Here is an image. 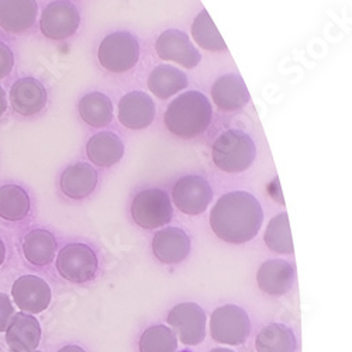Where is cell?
<instances>
[{
	"mask_svg": "<svg viewBox=\"0 0 352 352\" xmlns=\"http://www.w3.org/2000/svg\"><path fill=\"white\" fill-rule=\"evenodd\" d=\"M131 216L135 224L145 230H155L166 226L173 216L168 193L161 189L140 192L131 203Z\"/></svg>",
	"mask_w": 352,
	"mask_h": 352,
	"instance_id": "obj_6",
	"label": "cell"
},
{
	"mask_svg": "<svg viewBox=\"0 0 352 352\" xmlns=\"http://www.w3.org/2000/svg\"><path fill=\"white\" fill-rule=\"evenodd\" d=\"M86 155L92 164L109 168L122 161L124 155V145L114 133L102 131L87 141Z\"/></svg>",
	"mask_w": 352,
	"mask_h": 352,
	"instance_id": "obj_21",
	"label": "cell"
},
{
	"mask_svg": "<svg viewBox=\"0 0 352 352\" xmlns=\"http://www.w3.org/2000/svg\"><path fill=\"white\" fill-rule=\"evenodd\" d=\"M175 206L188 216H199L208 210L213 199L210 184L199 175H186L172 190Z\"/></svg>",
	"mask_w": 352,
	"mask_h": 352,
	"instance_id": "obj_9",
	"label": "cell"
},
{
	"mask_svg": "<svg viewBox=\"0 0 352 352\" xmlns=\"http://www.w3.org/2000/svg\"><path fill=\"white\" fill-rule=\"evenodd\" d=\"M155 119L154 100L144 92H130L119 103V120L130 130H144Z\"/></svg>",
	"mask_w": 352,
	"mask_h": 352,
	"instance_id": "obj_15",
	"label": "cell"
},
{
	"mask_svg": "<svg viewBox=\"0 0 352 352\" xmlns=\"http://www.w3.org/2000/svg\"><path fill=\"white\" fill-rule=\"evenodd\" d=\"M188 86L186 75L170 65H160L148 76L150 91L160 99H168Z\"/></svg>",
	"mask_w": 352,
	"mask_h": 352,
	"instance_id": "obj_24",
	"label": "cell"
},
{
	"mask_svg": "<svg viewBox=\"0 0 352 352\" xmlns=\"http://www.w3.org/2000/svg\"><path fill=\"white\" fill-rule=\"evenodd\" d=\"M80 24L78 8L69 0H54L43 12L40 19V30L44 37L63 41L74 36Z\"/></svg>",
	"mask_w": 352,
	"mask_h": 352,
	"instance_id": "obj_8",
	"label": "cell"
},
{
	"mask_svg": "<svg viewBox=\"0 0 352 352\" xmlns=\"http://www.w3.org/2000/svg\"><path fill=\"white\" fill-rule=\"evenodd\" d=\"M14 67V55L9 45L0 41V79L9 76Z\"/></svg>",
	"mask_w": 352,
	"mask_h": 352,
	"instance_id": "obj_30",
	"label": "cell"
},
{
	"mask_svg": "<svg viewBox=\"0 0 352 352\" xmlns=\"http://www.w3.org/2000/svg\"><path fill=\"white\" fill-rule=\"evenodd\" d=\"M190 239L178 227H168L157 231L153 239V252L162 263L175 265L185 261L190 252Z\"/></svg>",
	"mask_w": 352,
	"mask_h": 352,
	"instance_id": "obj_14",
	"label": "cell"
},
{
	"mask_svg": "<svg viewBox=\"0 0 352 352\" xmlns=\"http://www.w3.org/2000/svg\"><path fill=\"white\" fill-rule=\"evenodd\" d=\"M30 352H41V351H36V349H34V351H30Z\"/></svg>",
	"mask_w": 352,
	"mask_h": 352,
	"instance_id": "obj_36",
	"label": "cell"
},
{
	"mask_svg": "<svg viewBox=\"0 0 352 352\" xmlns=\"http://www.w3.org/2000/svg\"><path fill=\"white\" fill-rule=\"evenodd\" d=\"M161 60L179 64L186 69H193L200 64L201 55L192 44L186 33L181 30L164 32L155 44Z\"/></svg>",
	"mask_w": 352,
	"mask_h": 352,
	"instance_id": "obj_12",
	"label": "cell"
},
{
	"mask_svg": "<svg viewBox=\"0 0 352 352\" xmlns=\"http://www.w3.org/2000/svg\"><path fill=\"white\" fill-rule=\"evenodd\" d=\"M51 287L40 276L23 275L13 283L12 298L16 306L27 314H40L51 303Z\"/></svg>",
	"mask_w": 352,
	"mask_h": 352,
	"instance_id": "obj_11",
	"label": "cell"
},
{
	"mask_svg": "<svg viewBox=\"0 0 352 352\" xmlns=\"http://www.w3.org/2000/svg\"><path fill=\"white\" fill-rule=\"evenodd\" d=\"M263 212L259 201L248 192L236 190L221 196L210 213L216 236L230 244H245L261 230Z\"/></svg>",
	"mask_w": 352,
	"mask_h": 352,
	"instance_id": "obj_1",
	"label": "cell"
},
{
	"mask_svg": "<svg viewBox=\"0 0 352 352\" xmlns=\"http://www.w3.org/2000/svg\"><path fill=\"white\" fill-rule=\"evenodd\" d=\"M168 324L185 345H199L206 337V313L192 302L176 305L168 314Z\"/></svg>",
	"mask_w": 352,
	"mask_h": 352,
	"instance_id": "obj_10",
	"label": "cell"
},
{
	"mask_svg": "<svg viewBox=\"0 0 352 352\" xmlns=\"http://www.w3.org/2000/svg\"><path fill=\"white\" fill-rule=\"evenodd\" d=\"M37 14L36 0H0V28L9 34H23L30 30Z\"/></svg>",
	"mask_w": 352,
	"mask_h": 352,
	"instance_id": "obj_16",
	"label": "cell"
},
{
	"mask_svg": "<svg viewBox=\"0 0 352 352\" xmlns=\"http://www.w3.org/2000/svg\"><path fill=\"white\" fill-rule=\"evenodd\" d=\"M178 340L166 326H153L140 338V352H176Z\"/></svg>",
	"mask_w": 352,
	"mask_h": 352,
	"instance_id": "obj_29",
	"label": "cell"
},
{
	"mask_svg": "<svg viewBox=\"0 0 352 352\" xmlns=\"http://www.w3.org/2000/svg\"><path fill=\"white\" fill-rule=\"evenodd\" d=\"M212 96L214 104L224 111L241 109L250 102V92L244 79L234 72L220 76L213 83Z\"/></svg>",
	"mask_w": 352,
	"mask_h": 352,
	"instance_id": "obj_19",
	"label": "cell"
},
{
	"mask_svg": "<svg viewBox=\"0 0 352 352\" xmlns=\"http://www.w3.org/2000/svg\"><path fill=\"white\" fill-rule=\"evenodd\" d=\"M80 119L94 129L107 126L113 119L111 100L100 92H92L85 95L78 104Z\"/></svg>",
	"mask_w": 352,
	"mask_h": 352,
	"instance_id": "obj_25",
	"label": "cell"
},
{
	"mask_svg": "<svg viewBox=\"0 0 352 352\" xmlns=\"http://www.w3.org/2000/svg\"><path fill=\"white\" fill-rule=\"evenodd\" d=\"M250 333L251 321L244 309L226 305L212 313L210 334L216 342L237 346L247 341Z\"/></svg>",
	"mask_w": 352,
	"mask_h": 352,
	"instance_id": "obj_5",
	"label": "cell"
},
{
	"mask_svg": "<svg viewBox=\"0 0 352 352\" xmlns=\"http://www.w3.org/2000/svg\"><path fill=\"white\" fill-rule=\"evenodd\" d=\"M100 65L114 74H124L133 69L140 60V45L137 38L126 32L113 33L100 43Z\"/></svg>",
	"mask_w": 352,
	"mask_h": 352,
	"instance_id": "obj_4",
	"label": "cell"
},
{
	"mask_svg": "<svg viewBox=\"0 0 352 352\" xmlns=\"http://www.w3.org/2000/svg\"><path fill=\"white\" fill-rule=\"evenodd\" d=\"M48 100L45 87L34 78H21L10 89V106L14 113L23 117H32L44 110Z\"/></svg>",
	"mask_w": 352,
	"mask_h": 352,
	"instance_id": "obj_13",
	"label": "cell"
},
{
	"mask_svg": "<svg viewBox=\"0 0 352 352\" xmlns=\"http://www.w3.org/2000/svg\"><path fill=\"white\" fill-rule=\"evenodd\" d=\"M99 261L95 251L86 244H68L56 258V271L61 278L72 283H85L94 279Z\"/></svg>",
	"mask_w": 352,
	"mask_h": 352,
	"instance_id": "obj_7",
	"label": "cell"
},
{
	"mask_svg": "<svg viewBox=\"0 0 352 352\" xmlns=\"http://www.w3.org/2000/svg\"><path fill=\"white\" fill-rule=\"evenodd\" d=\"M8 110V96L3 91V87L0 86V117H2Z\"/></svg>",
	"mask_w": 352,
	"mask_h": 352,
	"instance_id": "obj_32",
	"label": "cell"
},
{
	"mask_svg": "<svg viewBox=\"0 0 352 352\" xmlns=\"http://www.w3.org/2000/svg\"><path fill=\"white\" fill-rule=\"evenodd\" d=\"M32 201L28 193L19 185L6 184L0 186V219L16 223L30 213Z\"/></svg>",
	"mask_w": 352,
	"mask_h": 352,
	"instance_id": "obj_23",
	"label": "cell"
},
{
	"mask_svg": "<svg viewBox=\"0 0 352 352\" xmlns=\"http://www.w3.org/2000/svg\"><path fill=\"white\" fill-rule=\"evenodd\" d=\"M192 36L197 45L203 50L213 52H223L227 50V45L208 10H201L193 20Z\"/></svg>",
	"mask_w": 352,
	"mask_h": 352,
	"instance_id": "obj_27",
	"label": "cell"
},
{
	"mask_svg": "<svg viewBox=\"0 0 352 352\" xmlns=\"http://www.w3.org/2000/svg\"><path fill=\"white\" fill-rule=\"evenodd\" d=\"M258 287L270 296H282L295 282V268L287 261L271 259L263 262L256 274Z\"/></svg>",
	"mask_w": 352,
	"mask_h": 352,
	"instance_id": "obj_18",
	"label": "cell"
},
{
	"mask_svg": "<svg viewBox=\"0 0 352 352\" xmlns=\"http://www.w3.org/2000/svg\"><path fill=\"white\" fill-rule=\"evenodd\" d=\"M212 104L197 91L179 95L166 109L164 123L173 135L190 140L206 131L212 123Z\"/></svg>",
	"mask_w": 352,
	"mask_h": 352,
	"instance_id": "obj_2",
	"label": "cell"
},
{
	"mask_svg": "<svg viewBox=\"0 0 352 352\" xmlns=\"http://www.w3.org/2000/svg\"><path fill=\"white\" fill-rule=\"evenodd\" d=\"M263 240L267 247L276 254L289 255L295 252L287 213H280L270 221Z\"/></svg>",
	"mask_w": 352,
	"mask_h": 352,
	"instance_id": "obj_28",
	"label": "cell"
},
{
	"mask_svg": "<svg viewBox=\"0 0 352 352\" xmlns=\"http://www.w3.org/2000/svg\"><path fill=\"white\" fill-rule=\"evenodd\" d=\"M14 314V306L10 300V296L6 293H0V333H5L9 322Z\"/></svg>",
	"mask_w": 352,
	"mask_h": 352,
	"instance_id": "obj_31",
	"label": "cell"
},
{
	"mask_svg": "<svg viewBox=\"0 0 352 352\" xmlns=\"http://www.w3.org/2000/svg\"><path fill=\"white\" fill-rule=\"evenodd\" d=\"M98 185L96 170L85 162H78L68 166L60 179V188L69 199L80 200L94 193Z\"/></svg>",
	"mask_w": 352,
	"mask_h": 352,
	"instance_id": "obj_20",
	"label": "cell"
},
{
	"mask_svg": "<svg viewBox=\"0 0 352 352\" xmlns=\"http://www.w3.org/2000/svg\"><path fill=\"white\" fill-rule=\"evenodd\" d=\"M210 352H234V351L227 349V348H214V349H212Z\"/></svg>",
	"mask_w": 352,
	"mask_h": 352,
	"instance_id": "obj_35",
	"label": "cell"
},
{
	"mask_svg": "<svg viewBox=\"0 0 352 352\" xmlns=\"http://www.w3.org/2000/svg\"><path fill=\"white\" fill-rule=\"evenodd\" d=\"M212 157L214 165L227 173L247 170L256 157L252 138L241 130H228L219 135L213 144Z\"/></svg>",
	"mask_w": 352,
	"mask_h": 352,
	"instance_id": "obj_3",
	"label": "cell"
},
{
	"mask_svg": "<svg viewBox=\"0 0 352 352\" xmlns=\"http://www.w3.org/2000/svg\"><path fill=\"white\" fill-rule=\"evenodd\" d=\"M54 234L44 228H34L23 240V255L34 267H47L54 261L56 251Z\"/></svg>",
	"mask_w": 352,
	"mask_h": 352,
	"instance_id": "obj_22",
	"label": "cell"
},
{
	"mask_svg": "<svg viewBox=\"0 0 352 352\" xmlns=\"http://www.w3.org/2000/svg\"><path fill=\"white\" fill-rule=\"evenodd\" d=\"M5 259H6V247H5V243L0 240V267L3 265Z\"/></svg>",
	"mask_w": 352,
	"mask_h": 352,
	"instance_id": "obj_34",
	"label": "cell"
},
{
	"mask_svg": "<svg viewBox=\"0 0 352 352\" xmlns=\"http://www.w3.org/2000/svg\"><path fill=\"white\" fill-rule=\"evenodd\" d=\"M58 352H85V349L78 346V345H67V346L61 348Z\"/></svg>",
	"mask_w": 352,
	"mask_h": 352,
	"instance_id": "obj_33",
	"label": "cell"
},
{
	"mask_svg": "<svg viewBox=\"0 0 352 352\" xmlns=\"http://www.w3.org/2000/svg\"><path fill=\"white\" fill-rule=\"evenodd\" d=\"M6 342L13 352L34 351L41 341V326L33 314H13L6 329Z\"/></svg>",
	"mask_w": 352,
	"mask_h": 352,
	"instance_id": "obj_17",
	"label": "cell"
},
{
	"mask_svg": "<svg viewBox=\"0 0 352 352\" xmlns=\"http://www.w3.org/2000/svg\"><path fill=\"white\" fill-rule=\"evenodd\" d=\"M296 337L285 324L263 327L255 340L256 352H296Z\"/></svg>",
	"mask_w": 352,
	"mask_h": 352,
	"instance_id": "obj_26",
	"label": "cell"
}]
</instances>
